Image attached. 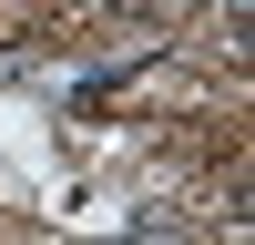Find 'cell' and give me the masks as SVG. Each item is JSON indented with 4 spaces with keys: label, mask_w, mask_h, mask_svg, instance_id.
Returning <instances> with one entry per match:
<instances>
[{
    "label": "cell",
    "mask_w": 255,
    "mask_h": 245,
    "mask_svg": "<svg viewBox=\"0 0 255 245\" xmlns=\"http://www.w3.org/2000/svg\"><path fill=\"white\" fill-rule=\"evenodd\" d=\"M123 245H184V235H174V225H133Z\"/></svg>",
    "instance_id": "obj_1"
}]
</instances>
